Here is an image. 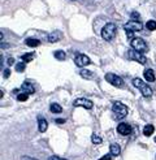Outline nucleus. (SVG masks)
Returning a JSON list of instances; mask_svg holds the SVG:
<instances>
[{"label": "nucleus", "instance_id": "4", "mask_svg": "<svg viewBox=\"0 0 156 160\" xmlns=\"http://www.w3.org/2000/svg\"><path fill=\"white\" fill-rule=\"evenodd\" d=\"M130 46H132L133 49H135L138 52H142V53L148 51V46L142 38H133L132 42H130Z\"/></svg>", "mask_w": 156, "mask_h": 160}, {"label": "nucleus", "instance_id": "7", "mask_svg": "<svg viewBox=\"0 0 156 160\" xmlns=\"http://www.w3.org/2000/svg\"><path fill=\"white\" fill-rule=\"evenodd\" d=\"M124 29L125 31H132V33H135V31H141L143 29V25H142L139 21H134V20H130L129 22H126L124 25Z\"/></svg>", "mask_w": 156, "mask_h": 160}, {"label": "nucleus", "instance_id": "2", "mask_svg": "<svg viewBox=\"0 0 156 160\" xmlns=\"http://www.w3.org/2000/svg\"><path fill=\"white\" fill-rule=\"evenodd\" d=\"M116 31H117V26H116V24H113V22H109L104 27H103V30H102V37L104 41H112L113 38H115V35H116Z\"/></svg>", "mask_w": 156, "mask_h": 160}, {"label": "nucleus", "instance_id": "16", "mask_svg": "<svg viewBox=\"0 0 156 160\" xmlns=\"http://www.w3.org/2000/svg\"><path fill=\"white\" fill-rule=\"evenodd\" d=\"M143 74H144V77H146V81H148V82H154L155 81V73L152 69H146Z\"/></svg>", "mask_w": 156, "mask_h": 160}, {"label": "nucleus", "instance_id": "23", "mask_svg": "<svg viewBox=\"0 0 156 160\" xmlns=\"http://www.w3.org/2000/svg\"><path fill=\"white\" fill-rule=\"evenodd\" d=\"M27 98H29V94H26V92H20L17 95V100L18 102H26Z\"/></svg>", "mask_w": 156, "mask_h": 160}, {"label": "nucleus", "instance_id": "3", "mask_svg": "<svg viewBox=\"0 0 156 160\" xmlns=\"http://www.w3.org/2000/svg\"><path fill=\"white\" fill-rule=\"evenodd\" d=\"M112 111L115 112L117 120H120L127 115V107L121 102H115L113 103V107H112Z\"/></svg>", "mask_w": 156, "mask_h": 160}, {"label": "nucleus", "instance_id": "15", "mask_svg": "<svg viewBox=\"0 0 156 160\" xmlns=\"http://www.w3.org/2000/svg\"><path fill=\"white\" fill-rule=\"evenodd\" d=\"M25 43H26V46H29V47L35 48L40 44V41H39V39H35V38H27L26 41H25Z\"/></svg>", "mask_w": 156, "mask_h": 160}, {"label": "nucleus", "instance_id": "26", "mask_svg": "<svg viewBox=\"0 0 156 160\" xmlns=\"http://www.w3.org/2000/svg\"><path fill=\"white\" fill-rule=\"evenodd\" d=\"M132 20H134V21H139V13L132 12Z\"/></svg>", "mask_w": 156, "mask_h": 160}, {"label": "nucleus", "instance_id": "13", "mask_svg": "<svg viewBox=\"0 0 156 160\" xmlns=\"http://www.w3.org/2000/svg\"><path fill=\"white\" fill-rule=\"evenodd\" d=\"M109 154H112L113 156H118L121 154V147H120V145L117 143H112L109 146Z\"/></svg>", "mask_w": 156, "mask_h": 160}, {"label": "nucleus", "instance_id": "31", "mask_svg": "<svg viewBox=\"0 0 156 160\" xmlns=\"http://www.w3.org/2000/svg\"><path fill=\"white\" fill-rule=\"evenodd\" d=\"M7 63H8V65H12V64L15 63V59H13V58H9V59H8V61H7Z\"/></svg>", "mask_w": 156, "mask_h": 160}, {"label": "nucleus", "instance_id": "8", "mask_svg": "<svg viewBox=\"0 0 156 160\" xmlns=\"http://www.w3.org/2000/svg\"><path fill=\"white\" fill-rule=\"evenodd\" d=\"M73 105L74 107H83L86 109H91L94 107V103L90 100V99H86V98H78L73 102Z\"/></svg>", "mask_w": 156, "mask_h": 160}, {"label": "nucleus", "instance_id": "27", "mask_svg": "<svg viewBox=\"0 0 156 160\" xmlns=\"http://www.w3.org/2000/svg\"><path fill=\"white\" fill-rule=\"evenodd\" d=\"M112 154H107V155H104V156H102V158L100 159H99V160H111L112 159Z\"/></svg>", "mask_w": 156, "mask_h": 160}, {"label": "nucleus", "instance_id": "24", "mask_svg": "<svg viewBox=\"0 0 156 160\" xmlns=\"http://www.w3.org/2000/svg\"><path fill=\"white\" fill-rule=\"evenodd\" d=\"M91 141H93V143H95V145H100L102 142H103V139L99 136H95V134H93V137H91Z\"/></svg>", "mask_w": 156, "mask_h": 160}, {"label": "nucleus", "instance_id": "1", "mask_svg": "<svg viewBox=\"0 0 156 160\" xmlns=\"http://www.w3.org/2000/svg\"><path fill=\"white\" fill-rule=\"evenodd\" d=\"M132 82H133L134 86H135L138 90L141 91V94L143 95L144 98H150V97H152V88L148 86V85L144 83L142 80H139V78H134Z\"/></svg>", "mask_w": 156, "mask_h": 160}, {"label": "nucleus", "instance_id": "21", "mask_svg": "<svg viewBox=\"0 0 156 160\" xmlns=\"http://www.w3.org/2000/svg\"><path fill=\"white\" fill-rule=\"evenodd\" d=\"M34 53H25V55L21 56V60H22V63H29L34 59Z\"/></svg>", "mask_w": 156, "mask_h": 160}, {"label": "nucleus", "instance_id": "11", "mask_svg": "<svg viewBox=\"0 0 156 160\" xmlns=\"http://www.w3.org/2000/svg\"><path fill=\"white\" fill-rule=\"evenodd\" d=\"M47 128H48V124L47 121H46V119L44 117H42V116H39L38 117V129L40 133H44L46 130H47Z\"/></svg>", "mask_w": 156, "mask_h": 160}, {"label": "nucleus", "instance_id": "35", "mask_svg": "<svg viewBox=\"0 0 156 160\" xmlns=\"http://www.w3.org/2000/svg\"><path fill=\"white\" fill-rule=\"evenodd\" d=\"M155 142H156V138H155Z\"/></svg>", "mask_w": 156, "mask_h": 160}, {"label": "nucleus", "instance_id": "10", "mask_svg": "<svg viewBox=\"0 0 156 160\" xmlns=\"http://www.w3.org/2000/svg\"><path fill=\"white\" fill-rule=\"evenodd\" d=\"M117 131H118V134H121V136H129V134L133 131V129L129 124L121 122V124H118V126H117Z\"/></svg>", "mask_w": 156, "mask_h": 160}, {"label": "nucleus", "instance_id": "17", "mask_svg": "<svg viewBox=\"0 0 156 160\" xmlns=\"http://www.w3.org/2000/svg\"><path fill=\"white\" fill-rule=\"evenodd\" d=\"M49 111L52 113H61L63 112V107L59 104V103H52L51 107H49Z\"/></svg>", "mask_w": 156, "mask_h": 160}, {"label": "nucleus", "instance_id": "28", "mask_svg": "<svg viewBox=\"0 0 156 160\" xmlns=\"http://www.w3.org/2000/svg\"><path fill=\"white\" fill-rule=\"evenodd\" d=\"M3 76L4 78H8L10 76V69H4V72H3Z\"/></svg>", "mask_w": 156, "mask_h": 160}, {"label": "nucleus", "instance_id": "6", "mask_svg": "<svg viewBox=\"0 0 156 160\" xmlns=\"http://www.w3.org/2000/svg\"><path fill=\"white\" fill-rule=\"evenodd\" d=\"M127 58H129L130 60H134V61L139 63V64H146V56H144L142 52H138L133 48L127 51Z\"/></svg>", "mask_w": 156, "mask_h": 160}, {"label": "nucleus", "instance_id": "5", "mask_svg": "<svg viewBox=\"0 0 156 160\" xmlns=\"http://www.w3.org/2000/svg\"><path fill=\"white\" fill-rule=\"evenodd\" d=\"M105 81L109 82L111 85H113L115 87H122L124 86V80L115 73H107L105 74Z\"/></svg>", "mask_w": 156, "mask_h": 160}, {"label": "nucleus", "instance_id": "29", "mask_svg": "<svg viewBox=\"0 0 156 160\" xmlns=\"http://www.w3.org/2000/svg\"><path fill=\"white\" fill-rule=\"evenodd\" d=\"M48 160H66V159H63V158H60V156L54 155V156H49Z\"/></svg>", "mask_w": 156, "mask_h": 160}, {"label": "nucleus", "instance_id": "14", "mask_svg": "<svg viewBox=\"0 0 156 160\" xmlns=\"http://www.w3.org/2000/svg\"><path fill=\"white\" fill-rule=\"evenodd\" d=\"M79 76L83 77L85 80H93V78L95 77V74L93 72H90V70H87V69H81L79 70Z\"/></svg>", "mask_w": 156, "mask_h": 160}, {"label": "nucleus", "instance_id": "19", "mask_svg": "<svg viewBox=\"0 0 156 160\" xmlns=\"http://www.w3.org/2000/svg\"><path fill=\"white\" fill-rule=\"evenodd\" d=\"M60 38H61V35H60L59 31H56V33H54V34H49L47 39H48L49 43H55V42L60 41Z\"/></svg>", "mask_w": 156, "mask_h": 160}, {"label": "nucleus", "instance_id": "32", "mask_svg": "<svg viewBox=\"0 0 156 160\" xmlns=\"http://www.w3.org/2000/svg\"><path fill=\"white\" fill-rule=\"evenodd\" d=\"M64 122H65V120L64 119H57L56 120V124H64Z\"/></svg>", "mask_w": 156, "mask_h": 160}, {"label": "nucleus", "instance_id": "34", "mask_svg": "<svg viewBox=\"0 0 156 160\" xmlns=\"http://www.w3.org/2000/svg\"><path fill=\"white\" fill-rule=\"evenodd\" d=\"M72 1H76V0H72Z\"/></svg>", "mask_w": 156, "mask_h": 160}, {"label": "nucleus", "instance_id": "9", "mask_svg": "<svg viewBox=\"0 0 156 160\" xmlns=\"http://www.w3.org/2000/svg\"><path fill=\"white\" fill-rule=\"evenodd\" d=\"M74 63H76L77 66H81V68H82V66L88 65V64L91 63V60H90V58H88V56L83 55V53H79V55L76 56V59H74Z\"/></svg>", "mask_w": 156, "mask_h": 160}, {"label": "nucleus", "instance_id": "33", "mask_svg": "<svg viewBox=\"0 0 156 160\" xmlns=\"http://www.w3.org/2000/svg\"><path fill=\"white\" fill-rule=\"evenodd\" d=\"M8 47H9V44H8V43H1V48H3V49H7Z\"/></svg>", "mask_w": 156, "mask_h": 160}, {"label": "nucleus", "instance_id": "22", "mask_svg": "<svg viewBox=\"0 0 156 160\" xmlns=\"http://www.w3.org/2000/svg\"><path fill=\"white\" fill-rule=\"evenodd\" d=\"M146 27H147L148 30H151V31L156 30V21H154V20H150V21H147V24H146Z\"/></svg>", "mask_w": 156, "mask_h": 160}, {"label": "nucleus", "instance_id": "18", "mask_svg": "<svg viewBox=\"0 0 156 160\" xmlns=\"http://www.w3.org/2000/svg\"><path fill=\"white\" fill-rule=\"evenodd\" d=\"M154 131H155L154 125L148 124V125L144 126V129H143V134H144L146 137H150V136H152V134H154Z\"/></svg>", "mask_w": 156, "mask_h": 160}, {"label": "nucleus", "instance_id": "30", "mask_svg": "<svg viewBox=\"0 0 156 160\" xmlns=\"http://www.w3.org/2000/svg\"><path fill=\"white\" fill-rule=\"evenodd\" d=\"M21 160H38L37 158H31V156H22Z\"/></svg>", "mask_w": 156, "mask_h": 160}, {"label": "nucleus", "instance_id": "20", "mask_svg": "<svg viewBox=\"0 0 156 160\" xmlns=\"http://www.w3.org/2000/svg\"><path fill=\"white\" fill-rule=\"evenodd\" d=\"M54 56H55V59H57V60H65L66 53L64 51H61V49H59V51H55Z\"/></svg>", "mask_w": 156, "mask_h": 160}, {"label": "nucleus", "instance_id": "12", "mask_svg": "<svg viewBox=\"0 0 156 160\" xmlns=\"http://www.w3.org/2000/svg\"><path fill=\"white\" fill-rule=\"evenodd\" d=\"M21 92H26V94H34V91H35V88L33 87V85L29 83V82H24L22 83V86H21Z\"/></svg>", "mask_w": 156, "mask_h": 160}, {"label": "nucleus", "instance_id": "25", "mask_svg": "<svg viewBox=\"0 0 156 160\" xmlns=\"http://www.w3.org/2000/svg\"><path fill=\"white\" fill-rule=\"evenodd\" d=\"M25 66H26V65H25V63H17L16 64V70H17V72H24Z\"/></svg>", "mask_w": 156, "mask_h": 160}]
</instances>
